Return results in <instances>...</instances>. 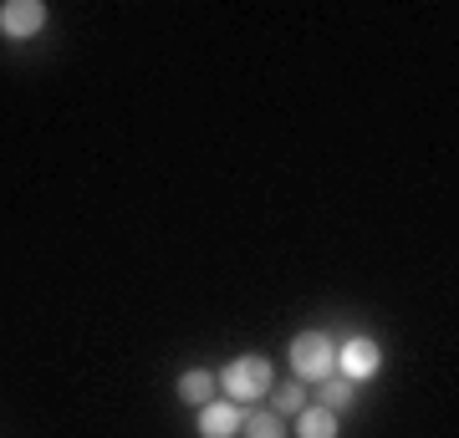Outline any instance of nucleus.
<instances>
[{"label": "nucleus", "mask_w": 459, "mask_h": 438, "mask_svg": "<svg viewBox=\"0 0 459 438\" xmlns=\"http://www.w3.org/2000/svg\"><path fill=\"white\" fill-rule=\"evenodd\" d=\"M352 388H358V382H347V377H337V373L322 377V392H316L322 403H316V408H327V413H342V408H352V398H358Z\"/></svg>", "instance_id": "nucleus-8"}, {"label": "nucleus", "mask_w": 459, "mask_h": 438, "mask_svg": "<svg viewBox=\"0 0 459 438\" xmlns=\"http://www.w3.org/2000/svg\"><path fill=\"white\" fill-rule=\"evenodd\" d=\"M240 423H246L240 403H204L199 408V438H235Z\"/></svg>", "instance_id": "nucleus-5"}, {"label": "nucleus", "mask_w": 459, "mask_h": 438, "mask_svg": "<svg viewBox=\"0 0 459 438\" xmlns=\"http://www.w3.org/2000/svg\"><path fill=\"white\" fill-rule=\"evenodd\" d=\"M0 31L16 36V41L47 31V5H41V0H5V5H0Z\"/></svg>", "instance_id": "nucleus-4"}, {"label": "nucleus", "mask_w": 459, "mask_h": 438, "mask_svg": "<svg viewBox=\"0 0 459 438\" xmlns=\"http://www.w3.org/2000/svg\"><path fill=\"white\" fill-rule=\"evenodd\" d=\"M214 382H220V377H214L210 367H195V373L179 377V398L195 403V408H204V403H214Z\"/></svg>", "instance_id": "nucleus-7"}, {"label": "nucleus", "mask_w": 459, "mask_h": 438, "mask_svg": "<svg viewBox=\"0 0 459 438\" xmlns=\"http://www.w3.org/2000/svg\"><path fill=\"white\" fill-rule=\"evenodd\" d=\"M271 382H276V377H271V362L255 357V352L235 357L225 373H220V388H225L230 403H255V398H265V392H271Z\"/></svg>", "instance_id": "nucleus-1"}, {"label": "nucleus", "mask_w": 459, "mask_h": 438, "mask_svg": "<svg viewBox=\"0 0 459 438\" xmlns=\"http://www.w3.org/2000/svg\"><path fill=\"white\" fill-rule=\"evenodd\" d=\"M291 373L301 382H322V377L337 373V347H332L327 331H301L291 341Z\"/></svg>", "instance_id": "nucleus-2"}, {"label": "nucleus", "mask_w": 459, "mask_h": 438, "mask_svg": "<svg viewBox=\"0 0 459 438\" xmlns=\"http://www.w3.org/2000/svg\"><path fill=\"white\" fill-rule=\"evenodd\" d=\"M265 398H271V413H276V418H296V413L307 408V392L296 388V382H271Z\"/></svg>", "instance_id": "nucleus-9"}, {"label": "nucleus", "mask_w": 459, "mask_h": 438, "mask_svg": "<svg viewBox=\"0 0 459 438\" xmlns=\"http://www.w3.org/2000/svg\"><path fill=\"white\" fill-rule=\"evenodd\" d=\"M296 438H337V413L307 403L296 413Z\"/></svg>", "instance_id": "nucleus-6"}, {"label": "nucleus", "mask_w": 459, "mask_h": 438, "mask_svg": "<svg viewBox=\"0 0 459 438\" xmlns=\"http://www.w3.org/2000/svg\"><path fill=\"white\" fill-rule=\"evenodd\" d=\"M377 367H383V347H377L373 337H352L337 352V377H347V382H362V377H373Z\"/></svg>", "instance_id": "nucleus-3"}, {"label": "nucleus", "mask_w": 459, "mask_h": 438, "mask_svg": "<svg viewBox=\"0 0 459 438\" xmlns=\"http://www.w3.org/2000/svg\"><path fill=\"white\" fill-rule=\"evenodd\" d=\"M246 438H286V418H276V413H246Z\"/></svg>", "instance_id": "nucleus-10"}]
</instances>
